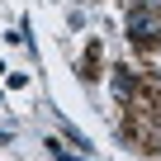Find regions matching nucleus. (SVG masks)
<instances>
[{"label": "nucleus", "mask_w": 161, "mask_h": 161, "mask_svg": "<svg viewBox=\"0 0 161 161\" xmlns=\"http://www.w3.org/2000/svg\"><path fill=\"white\" fill-rule=\"evenodd\" d=\"M152 33H156V24H152V14H147V10H137V14H133V38H137V43H147Z\"/></svg>", "instance_id": "obj_1"}, {"label": "nucleus", "mask_w": 161, "mask_h": 161, "mask_svg": "<svg viewBox=\"0 0 161 161\" xmlns=\"http://www.w3.org/2000/svg\"><path fill=\"white\" fill-rule=\"evenodd\" d=\"M47 147H52V156H57V161H80V156H76V152H66L62 142H47Z\"/></svg>", "instance_id": "obj_2"}]
</instances>
